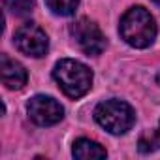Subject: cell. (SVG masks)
I'll use <instances>...</instances> for the list:
<instances>
[{"mask_svg": "<svg viewBox=\"0 0 160 160\" xmlns=\"http://www.w3.org/2000/svg\"><path fill=\"white\" fill-rule=\"evenodd\" d=\"M152 2H154V4H156V6H160V0H152Z\"/></svg>", "mask_w": 160, "mask_h": 160, "instance_id": "12", "label": "cell"}, {"mask_svg": "<svg viewBox=\"0 0 160 160\" xmlns=\"http://www.w3.org/2000/svg\"><path fill=\"white\" fill-rule=\"evenodd\" d=\"M94 119L109 134L121 136V134H126L134 126L136 113H134V109L126 102L108 100V102L98 104V108L94 109Z\"/></svg>", "mask_w": 160, "mask_h": 160, "instance_id": "3", "label": "cell"}, {"mask_svg": "<svg viewBox=\"0 0 160 160\" xmlns=\"http://www.w3.org/2000/svg\"><path fill=\"white\" fill-rule=\"evenodd\" d=\"M0 75H2V83L13 91L23 89L28 81V73H27L25 66L21 62L10 58L8 55L0 57Z\"/></svg>", "mask_w": 160, "mask_h": 160, "instance_id": "7", "label": "cell"}, {"mask_svg": "<svg viewBox=\"0 0 160 160\" xmlns=\"http://www.w3.org/2000/svg\"><path fill=\"white\" fill-rule=\"evenodd\" d=\"M152 143L160 147V124H158V130H156V134L152 136Z\"/></svg>", "mask_w": 160, "mask_h": 160, "instance_id": "11", "label": "cell"}, {"mask_svg": "<svg viewBox=\"0 0 160 160\" xmlns=\"http://www.w3.org/2000/svg\"><path fill=\"white\" fill-rule=\"evenodd\" d=\"M53 77L62 89V92L70 98H81L89 92L92 85V72L73 58H62L53 68Z\"/></svg>", "mask_w": 160, "mask_h": 160, "instance_id": "2", "label": "cell"}, {"mask_svg": "<svg viewBox=\"0 0 160 160\" xmlns=\"http://www.w3.org/2000/svg\"><path fill=\"white\" fill-rule=\"evenodd\" d=\"M70 34H72L73 42L79 45V49L89 57L91 55L96 57L106 49V36L102 34L100 27L87 17H81L75 23H72Z\"/></svg>", "mask_w": 160, "mask_h": 160, "instance_id": "4", "label": "cell"}, {"mask_svg": "<svg viewBox=\"0 0 160 160\" xmlns=\"http://www.w3.org/2000/svg\"><path fill=\"white\" fill-rule=\"evenodd\" d=\"M156 81H158V83H160V73H158V77H156Z\"/></svg>", "mask_w": 160, "mask_h": 160, "instance_id": "13", "label": "cell"}, {"mask_svg": "<svg viewBox=\"0 0 160 160\" xmlns=\"http://www.w3.org/2000/svg\"><path fill=\"white\" fill-rule=\"evenodd\" d=\"M27 111L32 122L38 126H53L62 121L64 108L51 96H34L27 104Z\"/></svg>", "mask_w": 160, "mask_h": 160, "instance_id": "6", "label": "cell"}, {"mask_svg": "<svg viewBox=\"0 0 160 160\" xmlns=\"http://www.w3.org/2000/svg\"><path fill=\"white\" fill-rule=\"evenodd\" d=\"M45 4L55 15L68 17V15L75 13V10L79 6V0H45Z\"/></svg>", "mask_w": 160, "mask_h": 160, "instance_id": "9", "label": "cell"}, {"mask_svg": "<svg viewBox=\"0 0 160 160\" xmlns=\"http://www.w3.org/2000/svg\"><path fill=\"white\" fill-rule=\"evenodd\" d=\"M4 6L8 12H12L13 15L25 17L28 13L34 12L36 8V0H4Z\"/></svg>", "mask_w": 160, "mask_h": 160, "instance_id": "10", "label": "cell"}, {"mask_svg": "<svg viewBox=\"0 0 160 160\" xmlns=\"http://www.w3.org/2000/svg\"><path fill=\"white\" fill-rule=\"evenodd\" d=\"M15 45L21 53L28 55V57H43L47 53V47H49V40H47V34L34 23H25L17 28L15 36Z\"/></svg>", "mask_w": 160, "mask_h": 160, "instance_id": "5", "label": "cell"}, {"mask_svg": "<svg viewBox=\"0 0 160 160\" xmlns=\"http://www.w3.org/2000/svg\"><path fill=\"white\" fill-rule=\"evenodd\" d=\"M72 154L75 158H81V160H98V158H106L108 156L106 149L100 143H96L92 139H87V138H81V139H77L73 143Z\"/></svg>", "mask_w": 160, "mask_h": 160, "instance_id": "8", "label": "cell"}, {"mask_svg": "<svg viewBox=\"0 0 160 160\" xmlns=\"http://www.w3.org/2000/svg\"><path fill=\"white\" fill-rule=\"evenodd\" d=\"M119 30H121V36L122 40L132 45V47H138V49H145L149 47L154 38H156V23L152 19V15L141 8V6H136V8H130L122 19H121V25H119Z\"/></svg>", "mask_w": 160, "mask_h": 160, "instance_id": "1", "label": "cell"}]
</instances>
